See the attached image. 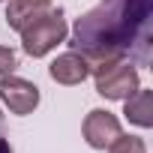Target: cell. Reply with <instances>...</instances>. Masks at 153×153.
Wrapping results in <instances>:
<instances>
[{
	"label": "cell",
	"instance_id": "1",
	"mask_svg": "<svg viewBox=\"0 0 153 153\" xmlns=\"http://www.w3.org/2000/svg\"><path fill=\"white\" fill-rule=\"evenodd\" d=\"M69 45L90 69L111 60L147 66L153 60V0H102L75 21Z\"/></svg>",
	"mask_w": 153,
	"mask_h": 153
},
{
	"label": "cell",
	"instance_id": "2",
	"mask_svg": "<svg viewBox=\"0 0 153 153\" xmlns=\"http://www.w3.org/2000/svg\"><path fill=\"white\" fill-rule=\"evenodd\" d=\"M66 18H63V9L51 6L45 9L42 15H36L24 30H21V48L24 54L30 57H45L51 54L60 42H66Z\"/></svg>",
	"mask_w": 153,
	"mask_h": 153
},
{
	"label": "cell",
	"instance_id": "3",
	"mask_svg": "<svg viewBox=\"0 0 153 153\" xmlns=\"http://www.w3.org/2000/svg\"><path fill=\"white\" fill-rule=\"evenodd\" d=\"M93 72V81H96V93L102 99L111 102H123L126 96H132L141 81H138V69L129 60H111V63H99L90 69Z\"/></svg>",
	"mask_w": 153,
	"mask_h": 153
},
{
	"label": "cell",
	"instance_id": "4",
	"mask_svg": "<svg viewBox=\"0 0 153 153\" xmlns=\"http://www.w3.org/2000/svg\"><path fill=\"white\" fill-rule=\"evenodd\" d=\"M39 87L27 78H18V75H0V102H3L12 114L24 117V114H33L36 105H39Z\"/></svg>",
	"mask_w": 153,
	"mask_h": 153
},
{
	"label": "cell",
	"instance_id": "5",
	"mask_svg": "<svg viewBox=\"0 0 153 153\" xmlns=\"http://www.w3.org/2000/svg\"><path fill=\"white\" fill-rule=\"evenodd\" d=\"M81 132H84V141H87L93 150H105V147L123 132V126H120V117L111 114L108 108H93V111L84 117Z\"/></svg>",
	"mask_w": 153,
	"mask_h": 153
},
{
	"label": "cell",
	"instance_id": "6",
	"mask_svg": "<svg viewBox=\"0 0 153 153\" xmlns=\"http://www.w3.org/2000/svg\"><path fill=\"white\" fill-rule=\"evenodd\" d=\"M48 75H51L57 84L72 87V84H81L87 75H90V63H87L78 51H66V54H60V57H54V60H51Z\"/></svg>",
	"mask_w": 153,
	"mask_h": 153
},
{
	"label": "cell",
	"instance_id": "7",
	"mask_svg": "<svg viewBox=\"0 0 153 153\" xmlns=\"http://www.w3.org/2000/svg\"><path fill=\"white\" fill-rule=\"evenodd\" d=\"M123 114L129 123L141 126V129H150L153 126V90L147 87H138L132 96L123 99Z\"/></svg>",
	"mask_w": 153,
	"mask_h": 153
},
{
	"label": "cell",
	"instance_id": "8",
	"mask_svg": "<svg viewBox=\"0 0 153 153\" xmlns=\"http://www.w3.org/2000/svg\"><path fill=\"white\" fill-rule=\"evenodd\" d=\"M45 9H51V0H9V6H6V24H9V30H18L21 33Z\"/></svg>",
	"mask_w": 153,
	"mask_h": 153
},
{
	"label": "cell",
	"instance_id": "9",
	"mask_svg": "<svg viewBox=\"0 0 153 153\" xmlns=\"http://www.w3.org/2000/svg\"><path fill=\"white\" fill-rule=\"evenodd\" d=\"M108 153H147V144H144V138H138V135H117L111 144H108Z\"/></svg>",
	"mask_w": 153,
	"mask_h": 153
},
{
	"label": "cell",
	"instance_id": "10",
	"mask_svg": "<svg viewBox=\"0 0 153 153\" xmlns=\"http://www.w3.org/2000/svg\"><path fill=\"white\" fill-rule=\"evenodd\" d=\"M15 66H18V57H15V51H12V48H6V45H0V75H9V72H15Z\"/></svg>",
	"mask_w": 153,
	"mask_h": 153
},
{
	"label": "cell",
	"instance_id": "11",
	"mask_svg": "<svg viewBox=\"0 0 153 153\" xmlns=\"http://www.w3.org/2000/svg\"><path fill=\"white\" fill-rule=\"evenodd\" d=\"M0 153H15V150H12V144H9L3 135H0Z\"/></svg>",
	"mask_w": 153,
	"mask_h": 153
},
{
	"label": "cell",
	"instance_id": "12",
	"mask_svg": "<svg viewBox=\"0 0 153 153\" xmlns=\"http://www.w3.org/2000/svg\"><path fill=\"white\" fill-rule=\"evenodd\" d=\"M0 3H3V0H0Z\"/></svg>",
	"mask_w": 153,
	"mask_h": 153
}]
</instances>
